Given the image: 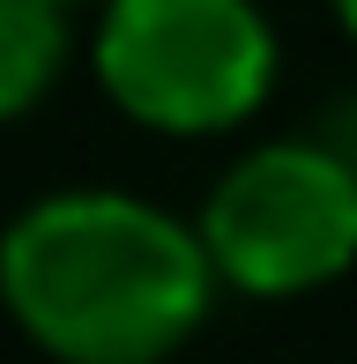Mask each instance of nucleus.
<instances>
[{"instance_id": "f257e3e1", "label": "nucleus", "mask_w": 357, "mask_h": 364, "mask_svg": "<svg viewBox=\"0 0 357 364\" xmlns=\"http://www.w3.org/2000/svg\"><path fill=\"white\" fill-rule=\"evenodd\" d=\"M193 216L127 186H53L0 223V312L53 364H164L216 312Z\"/></svg>"}, {"instance_id": "7ed1b4c3", "label": "nucleus", "mask_w": 357, "mask_h": 364, "mask_svg": "<svg viewBox=\"0 0 357 364\" xmlns=\"http://www.w3.org/2000/svg\"><path fill=\"white\" fill-rule=\"evenodd\" d=\"M193 238L216 290L313 297L357 268V171L328 134H275L238 149L193 208Z\"/></svg>"}, {"instance_id": "f03ea898", "label": "nucleus", "mask_w": 357, "mask_h": 364, "mask_svg": "<svg viewBox=\"0 0 357 364\" xmlns=\"http://www.w3.org/2000/svg\"><path fill=\"white\" fill-rule=\"evenodd\" d=\"M82 60L105 105L164 141L238 134L283 82L261 0H97Z\"/></svg>"}, {"instance_id": "20e7f679", "label": "nucleus", "mask_w": 357, "mask_h": 364, "mask_svg": "<svg viewBox=\"0 0 357 364\" xmlns=\"http://www.w3.org/2000/svg\"><path fill=\"white\" fill-rule=\"evenodd\" d=\"M75 23L53 0H0V127L30 119L68 82Z\"/></svg>"}, {"instance_id": "423d86ee", "label": "nucleus", "mask_w": 357, "mask_h": 364, "mask_svg": "<svg viewBox=\"0 0 357 364\" xmlns=\"http://www.w3.org/2000/svg\"><path fill=\"white\" fill-rule=\"evenodd\" d=\"M328 15H335V30L357 45V0H328Z\"/></svg>"}, {"instance_id": "39448f33", "label": "nucleus", "mask_w": 357, "mask_h": 364, "mask_svg": "<svg viewBox=\"0 0 357 364\" xmlns=\"http://www.w3.org/2000/svg\"><path fill=\"white\" fill-rule=\"evenodd\" d=\"M328 141H335V156H343L350 171H357V97H350V112H343V119L328 127Z\"/></svg>"}, {"instance_id": "0eeeda50", "label": "nucleus", "mask_w": 357, "mask_h": 364, "mask_svg": "<svg viewBox=\"0 0 357 364\" xmlns=\"http://www.w3.org/2000/svg\"><path fill=\"white\" fill-rule=\"evenodd\" d=\"M53 8H68V15H75V8H97V0H53Z\"/></svg>"}]
</instances>
